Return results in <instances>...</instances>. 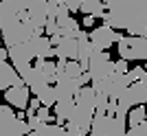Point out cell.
<instances>
[{
	"mask_svg": "<svg viewBox=\"0 0 147 136\" xmlns=\"http://www.w3.org/2000/svg\"><path fill=\"white\" fill-rule=\"evenodd\" d=\"M9 50V59L13 62V68L18 70V75L22 70L31 66V62H35V53H33V46L31 42H24V44H18V46H13V48H7Z\"/></svg>",
	"mask_w": 147,
	"mask_h": 136,
	"instance_id": "7",
	"label": "cell"
},
{
	"mask_svg": "<svg viewBox=\"0 0 147 136\" xmlns=\"http://www.w3.org/2000/svg\"><path fill=\"white\" fill-rule=\"evenodd\" d=\"M81 90L79 79H70L66 75H59L55 83V92H57V101L59 99H75V94Z\"/></svg>",
	"mask_w": 147,
	"mask_h": 136,
	"instance_id": "11",
	"label": "cell"
},
{
	"mask_svg": "<svg viewBox=\"0 0 147 136\" xmlns=\"http://www.w3.org/2000/svg\"><path fill=\"white\" fill-rule=\"evenodd\" d=\"M143 68H145V70H147V62H145V66H143Z\"/></svg>",
	"mask_w": 147,
	"mask_h": 136,
	"instance_id": "29",
	"label": "cell"
},
{
	"mask_svg": "<svg viewBox=\"0 0 147 136\" xmlns=\"http://www.w3.org/2000/svg\"><path fill=\"white\" fill-rule=\"evenodd\" d=\"M20 77H22V81H24V86L31 90V94H35V97H40V94L49 88V81L44 79L42 73H40L37 68H33V66H29L26 70H22Z\"/></svg>",
	"mask_w": 147,
	"mask_h": 136,
	"instance_id": "8",
	"label": "cell"
},
{
	"mask_svg": "<svg viewBox=\"0 0 147 136\" xmlns=\"http://www.w3.org/2000/svg\"><path fill=\"white\" fill-rule=\"evenodd\" d=\"M37 136H70V134L66 132V127H59V125H44L37 132Z\"/></svg>",
	"mask_w": 147,
	"mask_h": 136,
	"instance_id": "21",
	"label": "cell"
},
{
	"mask_svg": "<svg viewBox=\"0 0 147 136\" xmlns=\"http://www.w3.org/2000/svg\"><path fill=\"white\" fill-rule=\"evenodd\" d=\"M55 35H59L57 20L55 18H49V22H46V37H55Z\"/></svg>",
	"mask_w": 147,
	"mask_h": 136,
	"instance_id": "22",
	"label": "cell"
},
{
	"mask_svg": "<svg viewBox=\"0 0 147 136\" xmlns=\"http://www.w3.org/2000/svg\"><path fill=\"white\" fill-rule=\"evenodd\" d=\"M112 116H94L92 118V127H90V136H110L112 132Z\"/></svg>",
	"mask_w": 147,
	"mask_h": 136,
	"instance_id": "16",
	"label": "cell"
},
{
	"mask_svg": "<svg viewBox=\"0 0 147 136\" xmlns=\"http://www.w3.org/2000/svg\"><path fill=\"white\" fill-rule=\"evenodd\" d=\"M84 136H90V134H84Z\"/></svg>",
	"mask_w": 147,
	"mask_h": 136,
	"instance_id": "30",
	"label": "cell"
},
{
	"mask_svg": "<svg viewBox=\"0 0 147 136\" xmlns=\"http://www.w3.org/2000/svg\"><path fill=\"white\" fill-rule=\"evenodd\" d=\"M108 105H110V97L97 92V101H94V116H105V114H108Z\"/></svg>",
	"mask_w": 147,
	"mask_h": 136,
	"instance_id": "19",
	"label": "cell"
},
{
	"mask_svg": "<svg viewBox=\"0 0 147 136\" xmlns=\"http://www.w3.org/2000/svg\"><path fill=\"white\" fill-rule=\"evenodd\" d=\"M2 97H5V94H2V92H0V99H2ZM0 105H2V103H0Z\"/></svg>",
	"mask_w": 147,
	"mask_h": 136,
	"instance_id": "28",
	"label": "cell"
},
{
	"mask_svg": "<svg viewBox=\"0 0 147 136\" xmlns=\"http://www.w3.org/2000/svg\"><path fill=\"white\" fill-rule=\"evenodd\" d=\"M108 13L103 15V24L119 31L147 22V0H110L105 2Z\"/></svg>",
	"mask_w": 147,
	"mask_h": 136,
	"instance_id": "2",
	"label": "cell"
},
{
	"mask_svg": "<svg viewBox=\"0 0 147 136\" xmlns=\"http://www.w3.org/2000/svg\"><path fill=\"white\" fill-rule=\"evenodd\" d=\"M0 33H2V44H7V48H13L18 44L31 42L33 37L44 35L29 20L26 0H2L0 2Z\"/></svg>",
	"mask_w": 147,
	"mask_h": 136,
	"instance_id": "1",
	"label": "cell"
},
{
	"mask_svg": "<svg viewBox=\"0 0 147 136\" xmlns=\"http://www.w3.org/2000/svg\"><path fill=\"white\" fill-rule=\"evenodd\" d=\"M5 101L7 105L11 108H18V112L22 110H29V103H31V90L26 86H18V88H9L5 92Z\"/></svg>",
	"mask_w": 147,
	"mask_h": 136,
	"instance_id": "9",
	"label": "cell"
},
{
	"mask_svg": "<svg viewBox=\"0 0 147 136\" xmlns=\"http://www.w3.org/2000/svg\"><path fill=\"white\" fill-rule=\"evenodd\" d=\"M29 132L26 121L16 116L11 105H0V136H26Z\"/></svg>",
	"mask_w": 147,
	"mask_h": 136,
	"instance_id": "5",
	"label": "cell"
},
{
	"mask_svg": "<svg viewBox=\"0 0 147 136\" xmlns=\"http://www.w3.org/2000/svg\"><path fill=\"white\" fill-rule=\"evenodd\" d=\"M86 73V70H84V66H81L79 62H68L66 64V70H64V75H66V77H70V79H79L81 75Z\"/></svg>",
	"mask_w": 147,
	"mask_h": 136,
	"instance_id": "20",
	"label": "cell"
},
{
	"mask_svg": "<svg viewBox=\"0 0 147 136\" xmlns=\"http://www.w3.org/2000/svg\"><path fill=\"white\" fill-rule=\"evenodd\" d=\"M64 5H66V9L70 13H77L79 7H81V0H64Z\"/></svg>",
	"mask_w": 147,
	"mask_h": 136,
	"instance_id": "25",
	"label": "cell"
},
{
	"mask_svg": "<svg viewBox=\"0 0 147 136\" xmlns=\"http://www.w3.org/2000/svg\"><path fill=\"white\" fill-rule=\"evenodd\" d=\"M37 99H40V103H42V108H55V103H57V92H55V86H49L46 88V90H44L42 94H40V97H37Z\"/></svg>",
	"mask_w": 147,
	"mask_h": 136,
	"instance_id": "18",
	"label": "cell"
},
{
	"mask_svg": "<svg viewBox=\"0 0 147 136\" xmlns=\"http://www.w3.org/2000/svg\"><path fill=\"white\" fill-rule=\"evenodd\" d=\"M31 46H33L35 59H51V57H55V48L51 46V37H46V35L33 37V40H31Z\"/></svg>",
	"mask_w": 147,
	"mask_h": 136,
	"instance_id": "13",
	"label": "cell"
},
{
	"mask_svg": "<svg viewBox=\"0 0 147 136\" xmlns=\"http://www.w3.org/2000/svg\"><path fill=\"white\" fill-rule=\"evenodd\" d=\"M123 37L125 35H121L119 31L101 24V26H94L90 31V44H92V48H97V50H108L112 44H119Z\"/></svg>",
	"mask_w": 147,
	"mask_h": 136,
	"instance_id": "6",
	"label": "cell"
},
{
	"mask_svg": "<svg viewBox=\"0 0 147 136\" xmlns=\"http://www.w3.org/2000/svg\"><path fill=\"white\" fill-rule=\"evenodd\" d=\"M18 86H24V81L18 75V70L13 68V64L0 62V92H7L9 88H18Z\"/></svg>",
	"mask_w": 147,
	"mask_h": 136,
	"instance_id": "10",
	"label": "cell"
},
{
	"mask_svg": "<svg viewBox=\"0 0 147 136\" xmlns=\"http://www.w3.org/2000/svg\"><path fill=\"white\" fill-rule=\"evenodd\" d=\"M125 136H147V123L136 125V127H129Z\"/></svg>",
	"mask_w": 147,
	"mask_h": 136,
	"instance_id": "23",
	"label": "cell"
},
{
	"mask_svg": "<svg viewBox=\"0 0 147 136\" xmlns=\"http://www.w3.org/2000/svg\"><path fill=\"white\" fill-rule=\"evenodd\" d=\"M88 75H90V83L94 81H103L105 77L114 75V62L112 57L108 55V50H97L92 48V55H90V62H88Z\"/></svg>",
	"mask_w": 147,
	"mask_h": 136,
	"instance_id": "3",
	"label": "cell"
},
{
	"mask_svg": "<svg viewBox=\"0 0 147 136\" xmlns=\"http://www.w3.org/2000/svg\"><path fill=\"white\" fill-rule=\"evenodd\" d=\"M127 123H129V127H136V125L147 123V108L145 105H138V108H132V110H129Z\"/></svg>",
	"mask_w": 147,
	"mask_h": 136,
	"instance_id": "17",
	"label": "cell"
},
{
	"mask_svg": "<svg viewBox=\"0 0 147 136\" xmlns=\"http://www.w3.org/2000/svg\"><path fill=\"white\" fill-rule=\"evenodd\" d=\"M7 57H9V50L0 46V62H7Z\"/></svg>",
	"mask_w": 147,
	"mask_h": 136,
	"instance_id": "27",
	"label": "cell"
},
{
	"mask_svg": "<svg viewBox=\"0 0 147 136\" xmlns=\"http://www.w3.org/2000/svg\"><path fill=\"white\" fill-rule=\"evenodd\" d=\"M33 68H37V70L42 73V77L49 81V86H55V83H57V77H59V75H57L55 62H49V59H35Z\"/></svg>",
	"mask_w": 147,
	"mask_h": 136,
	"instance_id": "14",
	"label": "cell"
},
{
	"mask_svg": "<svg viewBox=\"0 0 147 136\" xmlns=\"http://www.w3.org/2000/svg\"><path fill=\"white\" fill-rule=\"evenodd\" d=\"M77 50H79V42L70 40V37H61V44L55 48L57 59H66V62H77Z\"/></svg>",
	"mask_w": 147,
	"mask_h": 136,
	"instance_id": "12",
	"label": "cell"
},
{
	"mask_svg": "<svg viewBox=\"0 0 147 136\" xmlns=\"http://www.w3.org/2000/svg\"><path fill=\"white\" fill-rule=\"evenodd\" d=\"M117 50H119V59H125V62L141 59V62H147V37H129L127 35L117 44Z\"/></svg>",
	"mask_w": 147,
	"mask_h": 136,
	"instance_id": "4",
	"label": "cell"
},
{
	"mask_svg": "<svg viewBox=\"0 0 147 136\" xmlns=\"http://www.w3.org/2000/svg\"><path fill=\"white\" fill-rule=\"evenodd\" d=\"M79 13L84 15H92V18H101L108 13V7L105 2H99V0H81V7H79Z\"/></svg>",
	"mask_w": 147,
	"mask_h": 136,
	"instance_id": "15",
	"label": "cell"
},
{
	"mask_svg": "<svg viewBox=\"0 0 147 136\" xmlns=\"http://www.w3.org/2000/svg\"><path fill=\"white\" fill-rule=\"evenodd\" d=\"M129 70H132V68L127 66V62H125V59H117V62H114V73H121V75H127Z\"/></svg>",
	"mask_w": 147,
	"mask_h": 136,
	"instance_id": "24",
	"label": "cell"
},
{
	"mask_svg": "<svg viewBox=\"0 0 147 136\" xmlns=\"http://www.w3.org/2000/svg\"><path fill=\"white\" fill-rule=\"evenodd\" d=\"M94 20H97V18H92V15H84V22H81V26H92V24H94Z\"/></svg>",
	"mask_w": 147,
	"mask_h": 136,
	"instance_id": "26",
	"label": "cell"
}]
</instances>
